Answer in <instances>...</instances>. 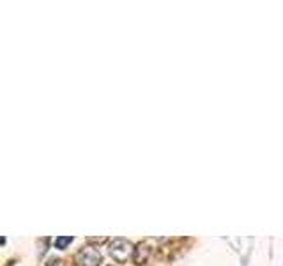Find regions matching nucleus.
<instances>
[{
    "mask_svg": "<svg viewBox=\"0 0 283 266\" xmlns=\"http://www.w3.org/2000/svg\"><path fill=\"white\" fill-rule=\"evenodd\" d=\"M151 256V248L145 245V243H138L135 247V254H133V261L137 263V265H145L147 259Z\"/></svg>",
    "mask_w": 283,
    "mask_h": 266,
    "instance_id": "obj_3",
    "label": "nucleus"
},
{
    "mask_svg": "<svg viewBox=\"0 0 283 266\" xmlns=\"http://www.w3.org/2000/svg\"><path fill=\"white\" fill-rule=\"evenodd\" d=\"M46 266H64V261L62 259H50Z\"/></svg>",
    "mask_w": 283,
    "mask_h": 266,
    "instance_id": "obj_5",
    "label": "nucleus"
},
{
    "mask_svg": "<svg viewBox=\"0 0 283 266\" xmlns=\"http://www.w3.org/2000/svg\"><path fill=\"white\" fill-rule=\"evenodd\" d=\"M103 261L101 254H99L94 247H85L76 254V263L78 266H99Z\"/></svg>",
    "mask_w": 283,
    "mask_h": 266,
    "instance_id": "obj_2",
    "label": "nucleus"
},
{
    "mask_svg": "<svg viewBox=\"0 0 283 266\" xmlns=\"http://www.w3.org/2000/svg\"><path fill=\"white\" fill-rule=\"evenodd\" d=\"M71 243H73V236H59L57 240H55V247L60 248V250L66 248L68 245H71Z\"/></svg>",
    "mask_w": 283,
    "mask_h": 266,
    "instance_id": "obj_4",
    "label": "nucleus"
},
{
    "mask_svg": "<svg viewBox=\"0 0 283 266\" xmlns=\"http://www.w3.org/2000/svg\"><path fill=\"white\" fill-rule=\"evenodd\" d=\"M108 252L117 263H127V259H133L135 247H133L131 242H127L124 238H115L108 245Z\"/></svg>",
    "mask_w": 283,
    "mask_h": 266,
    "instance_id": "obj_1",
    "label": "nucleus"
}]
</instances>
